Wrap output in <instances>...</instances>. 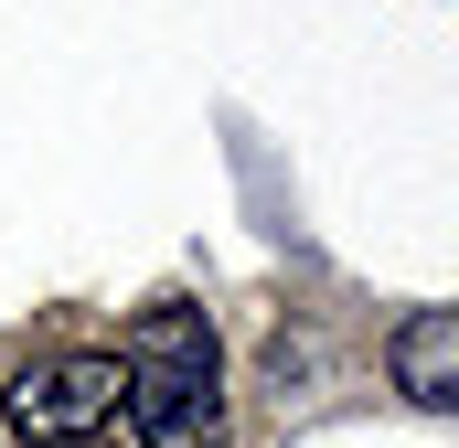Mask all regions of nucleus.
I'll return each instance as SVG.
<instances>
[{
  "label": "nucleus",
  "instance_id": "f257e3e1",
  "mask_svg": "<svg viewBox=\"0 0 459 448\" xmlns=\"http://www.w3.org/2000/svg\"><path fill=\"white\" fill-rule=\"evenodd\" d=\"M117 374H128L117 406H128L139 448H225V352H214V321L193 299L139 310L117 341Z\"/></svg>",
  "mask_w": 459,
  "mask_h": 448
},
{
  "label": "nucleus",
  "instance_id": "f03ea898",
  "mask_svg": "<svg viewBox=\"0 0 459 448\" xmlns=\"http://www.w3.org/2000/svg\"><path fill=\"white\" fill-rule=\"evenodd\" d=\"M117 395H128L117 352H43V363H22V374L0 384V417L32 448H54V438H97L117 417Z\"/></svg>",
  "mask_w": 459,
  "mask_h": 448
},
{
  "label": "nucleus",
  "instance_id": "7ed1b4c3",
  "mask_svg": "<svg viewBox=\"0 0 459 448\" xmlns=\"http://www.w3.org/2000/svg\"><path fill=\"white\" fill-rule=\"evenodd\" d=\"M395 384H406L417 406L459 417V310H417V321H395Z\"/></svg>",
  "mask_w": 459,
  "mask_h": 448
},
{
  "label": "nucleus",
  "instance_id": "20e7f679",
  "mask_svg": "<svg viewBox=\"0 0 459 448\" xmlns=\"http://www.w3.org/2000/svg\"><path fill=\"white\" fill-rule=\"evenodd\" d=\"M54 448H117V438H108V427H97V438H54Z\"/></svg>",
  "mask_w": 459,
  "mask_h": 448
}]
</instances>
